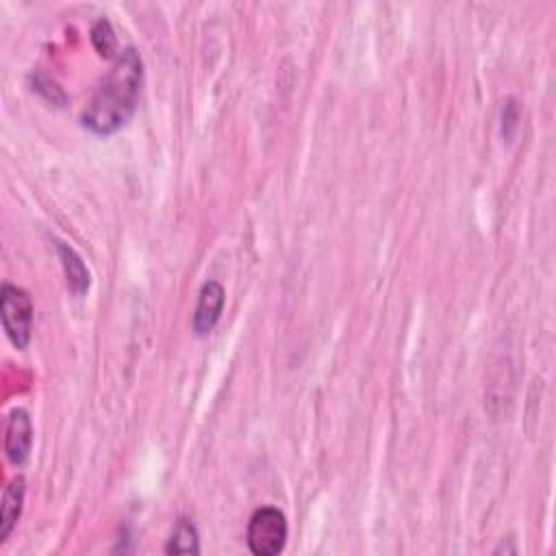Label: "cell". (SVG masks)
I'll list each match as a JSON object with an SVG mask.
<instances>
[{"label": "cell", "instance_id": "obj_1", "mask_svg": "<svg viewBox=\"0 0 556 556\" xmlns=\"http://www.w3.org/2000/svg\"><path fill=\"white\" fill-rule=\"evenodd\" d=\"M144 66L135 48H126L113 63L105 83L98 87L83 113V124L96 135H111L129 122L142 92Z\"/></svg>", "mask_w": 556, "mask_h": 556}, {"label": "cell", "instance_id": "obj_2", "mask_svg": "<svg viewBox=\"0 0 556 556\" xmlns=\"http://www.w3.org/2000/svg\"><path fill=\"white\" fill-rule=\"evenodd\" d=\"M0 311H3V326L7 337L16 348H27L33 331V302L24 289L16 285H3L0 294Z\"/></svg>", "mask_w": 556, "mask_h": 556}, {"label": "cell", "instance_id": "obj_3", "mask_svg": "<svg viewBox=\"0 0 556 556\" xmlns=\"http://www.w3.org/2000/svg\"><path fill=\"white\" fill-rule=\"evenodd\" d=\"M287 541V520L274 507H263L250 517L248 548L257 556H276Z\"/></svg>", "mask_w": 556, "mask_h": 556}, {"label": "cell", "instance_id": "obj_4", "mask_svg": "<svg viewBox=\"0 0 556 556\" xmlns=\"http://www.w3.org/2000/svg\"><path fill=\"white\" fill-rule=\"evenodd\" d=\"M224 287L218 281H207L200 287L198 305L194 311V331L196 335H209L216 324L220 322V315L224 309Z\"/></svg>", "mask_w": 556, "mask_h": 556}, {"label": "cell", "instance_id": "obj_5", "mask_svg": "<svg viewBox=\"0 0 556 556\" xmlns=\"http://www.w3.org/2000/svg\"><path fill=\"white\" fill-rule=\"evenodd\" d=\"M33 446V424L31 417L24 409H16L9 415L7 435H5V452L14 465H22L29 459Z\"/></svg>", "mask_w": 556, "mask_h": 556}, {"label": "cell", "instance_id": "obj_6", "mask_svg": "<svg viewBox=\"0 0 556 556\" xmlns=\"http://www.w3.org/2000/svg\"><path fill=\"white\" fill-rule=\"evenodd\" d=\"M24 491H27V483H24L22 476L11 480L9 487L5 489L3 507H0V541H5L11 535V530H14L20 520Z\"/></svg>", "mask_w": 556, "mask_h": 556}, {"label": "cell", "instance_id": "obj_7", "mask_svg": "<svg viewBox=\"0 0 556 556\" xmlns=\"http://www.w3.org/2000/svg\"><path fill=\"white\" fill-rule=\"evenodd\" d=\"M57 250H59V257H61V263H63V270H66L70 289L77 296H83L87 289H90V270L85 268V263L79 257V252L70 248L68 244L59 242Z\"/></svg>", "mask_w": 556, "mask_h": 556}, {"label": "cell", "instance_id": "obj_8", "mask_svg": "<svg viewBox=\"0 0 556 556\" xmlns=\"http://www.w3.org/2000/svg\"><path fill=\"white\" fill-rule=\"evenodd\" d=\"M166 552L168 554H198L200 539H198L196 526L187 520H181L179 524H176Z\"/></svg>", "mask_w": 556, "mask_h": 556}, {"label": "cell", "instance_id": "obj_9", "mask_svg": "<svg viewBox=\"0 0 556 556\" xmlns=\"http://www.w3.org/2000/svg\"><path fill=\"white\" fill-rule=\"evenodd\" d=\"M92 42L96 46V50L103 57H113L116 55V48H118V40H116V33H113V27H111V22L105 20V18H100L96 24H94V29H92Z\"/></svg>", "mask_w": 556, "mask_h": 556}]
</instances>
